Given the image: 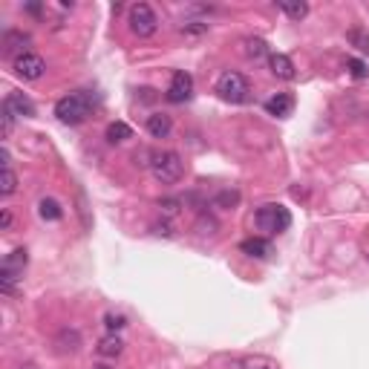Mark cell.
I'll return each mask as SVG.
<instances>
[{"label":"cell","mask_w":369,"mask_h":369,"mask_svg":"<svg viewBox=\"0 0 369 369\" xmlns=\"http://www.w3.org/2000/svg\"><path fill=\"white\" fill-rule=\"evenodd\" d=\"M92 99H90V92H70V95H63V99H58L55 104V119L61 124H81L92 116Z\"/></svg>","instance_id":"1"},{"label":"cell","mask_w":369,"mask_h":369,"mask_svg":"<svg viewBox=\"0 0 369 369\" xmlns=\"http://www.w3.org/2000/svg\"><path fill=\"white\" fill-rule=\"evenodd\" d=\"M150 173H153V179H156V182H162V185H176V182L182 179V173H185V162H182V156H179V153L162 150V153H156V156H153Z\"/></svg>","instance_id":"2"},{"label":"cell","mask_w":369,"mask_h":369,"mask_svg":"<svg viewBox=\"0 0 369 369\" xmlns=\"http://www.w3.org/2000/svg\"><path fill=\"white\" fill-rule=\"evenodd\" d=\"M217 92H219V99H226V101H231V104H243V101H248L251 87H248V78H246L243 72L228 70V72L219 75Z\"/></svg>","instance_id":"3"},{"label":"cell","mask_w":369,"mask_h":369,"mask_svg":"<svg viewBox=\"0 0 369 369\" xmlns=\"http://www.w3.org/2000/svg\"><path fill=\"white\" fill-rule=\"evenodd\" d=\"M254 222H257V228L266 234H280L292 226V214H288L286 205H263L260 211H257Z\"/></svg>","instance_id":"4"},{"label":"cell","mask_w":369,"mask_h":369,"mask_svg":"<svg viewBox=\"0 0 369 369\" xmlns=\"http://www.w3.org/2000/svg\"><path fill=\"white\" fill-rule=\"evenodd\" d=\"M127 23H130V32L136 38H153L159 29V18L148 3H133L127 12Z\"/></svg>","instance_id":"5"},{"label":"cell","mask_w":369,"mask_h":369,"mask_svg":"<svg viewBox=\"0 0 369 369\" xmlns=\"http://www.w3.org/2000/svg\"><path fill=\"white\" fill-rule=\"evenodd\" d=\"M12 70L18 78H23V81H38V78H43V72H46V61L35 52H26V55L12 61Z\"/></svg>","instance_id":"6"},{"label":"cell","mask_w":369,"mask_h":369,"mask_svg":"<svg viewBox=\"0 0 369 369\" xmlns=\"http://www.w3.org/2000/svg\"><path fill=\"white\" fill-rule=\"evenodd\" d=\"M165 95H168L170 104H185V101H190V95H194V75H190V72H182V70L173 72Z\"/></svg>","instance_id":"7"},{"label":"cell","mask_w":369,"mask_h":369,"mask_svg":"<svg viewBox=\"0 0 369 369\" xmlns=\"http://www.w3.org/2000/svg\"><path fill=\"white\" fill-rule=\"evenodd\" d=\"M3 110H6V113H12L14 119H32V116H35V104H32V99H29V95H23V92H18V90L6 92Z\"/></svg>","instance_id":"8"},{"label":"cell","mask_w":369,"mask_h":369,"mask_svg":"<svg viewBox=\"0 0 369 369\" xmlns=\"http://www.w3.org/2000/svg\"><path fill=\"white\" fill-rule=\"evenodd\" d=\"M268 67H271V75L280 78V81H292V78L297 75L292 58L283 55V52H271V55H268Z\"/></svg>","instance_id":"9"},{"label":"cell","mask_w":369,"mask_h":369,"mask_svg":"<svg viewBox=\"0 0 369 369\" xmlns=\"http://www.w3.org/2000/svg\"><path fill=\"white\" fill-rule=\"evenodd\" d=\"M292 110H295V99L288 92H277V95H271V99L266 101V113L275 116V119L292 116Z\"/></svg>","instance_id":"10"},{"label":"cell","mask_w":369,"mask_h":369,"mask_svg":"<svg viewBox=\"0 0 369 369\" xmlns=\"http://www.w3.org/2000/svg\"><path fill=\"white\" fill-rule=\"evenodd\" d=\"M32 41H29V35H23V32H6L3 35V55H14V58H21V55H26Z\"/></svg>","instance_id":"11"},{"label":"cell","mask_w":369,"mask_h":369,"mask_svg":"<svg viewBox=\"0 0 369 369\" xmlns=\"http://www.w3.org/2000/svg\"><path fill=\"white\" fill-rule=\"evenodd\" d=\"M26 263H29V251H26V248H14L12 254H6V260H3V266H0V271L21 277L23 268H26Z\"/></svg>","instance_id":"12"},{"label":"cell","mask_w":369,"mask_h":369,"mask_svg":"<svg viewBox=\"0 0 369 369\" xmlns=\"http://www.w3.org/2000/svg\"><path fill=\"white\" fill-rule=\"evenodd\" d=\"M170 130H173V121H170L168 113H153V116H148V133H150L153 139H168Z\"/></svg>","instance_id":"13"},{"label":"cell","mask_w":369,"mask_h":369,"mask_svg":"<svg viewBox=\"0 0 369 369\" xmlns=\"http://www.w3.org/2000/svg\"><path fill=\"white\" fill-rule=\"evenodd\" d=\"M239 251L248 254V257H257V260H263V257H268L271 246H268V239H263V237H248V239L239 243Z\"/></svg>","instance_id":"14"},{"label":"cell","mask_w":369,"mask_h":369,"mask_svg":"<svg viewBox=\"0 0 369 369\" xmlns=\"http://www.w3.org/2000/svg\"><path fill=\"white\" fill-rule=\"evenodd\" d=\"M55 346H58L61 355H72V352H78V346H81V335L75 329H63L55 338Z\"/></svg>","instance_id":"15"},{"label":"cell","mask_w":369,"mask_h":369,"mask_svg":"<svg viewBox=\"0 0 369 369\" xmlns=\"http://www.w3.org/2000/svg\"><path fill=\"white\" fill-rule=\"evenodd\" d=\"M95 349H99V355H101V358H119L121 352H124V341L119 338V335L110 332L107 338L99 341V346H95Z\"/></svg>","instance_id":"16"},{"label":"cell","mask_w":369,"mask_h":369,"mask_svg":"<svg viewBox=\"0 0 369 369\" xmlns=\"http://www.w3.org/2000/svg\"><path fill=\"white\" fill-rule=\"evenodd\" d=\"M277 9H280L283 14H288L292 21H303V18L309 14V3H303V0H280Z\"/></svg>","instance_id":"17"},{"label":"cell","mask_w":369,"mask_h":369,"mask_svg":"<svg viewBox=\"0 0 369 369\" xmlns=\"http://www.w3.org/2000/svg\"><path fill=\"white\" fill-rule=\"evenodd\" d=\"M38 214H41V219H46V222H58V219L63 217V208H61V202H55V199H50V197H43V199L38 202Z\"/></svg>","instance_id":"18"},{"label":"cell","mask_w":369,"mask_h":369,"mask_svg":"<svg viewBox=\"0 0 369 369\" xmlns=\"http://www.w3.org/2000/svg\"><path fill=\"white\" fill-rule=\"evenodd\" d=\"M133 136V130H130V124H124V121H113L107 127V141L110 144H121V141H127Z\"/></svg>","instance_id":"19"},{"label":"cell","mask_w":369,"mask_h":369,"mask_svg":"<svg viewBox=\"0 0 369 369\" xmlns=\"http://www.w3.org/2000/svg\"><path fill=\"white\" fill-rule=\"evenodd\" d=\"M346 38H349V43H352V46H355V50H358V52L369 55V32H366V29H352V32H349V35H346Z\"/></svg>","instance_id":"20"},{"label":"cell","mask_w":369,"mask_h":369,"mask_svg":"<svg viewBox=\"0 0 369 369\" xmlns=\"http://www.w3.org/2000/svg\"><path fill=\"white\" fill-rule=\"evenodd\" d=\"M246 55L257 61V58H266V55H271V52H268V46H266L263 38H248V41H246Z\"/></svg>","instance_id":"21"},{"label":"cell","mask_w":369,"mask_h":369,"mask_svg":"<svg viewBox=\"0 0 369 369\" xmlns=\"http://www.w3.org/2000/svg\"><path fill=\"white\" fill-rule=\"evenodd\" d=\"M346 70H349V75L355 78V81L369 78V67H366V61H361V58H346Z\"/></svg>","instance_id":"22"},{"label":"cell","mask_w":369,"mask_h":369,"mask_svg":"<svg viewBox=\"0 0 369 369\" xmlns=\"http://www.w3.org/2000/svg\"><path fill=\"white\" fill-rule=\"evenodd\" d=\"M18 190V176H14L12 168H3V179H0V194L3 197H12Z\"/></svg>","instance_id":"23"},{"label":"cell","mask_w":369,"mask_h":369,"mask_svg":"<svg viewBox=\"0 0 369 369\" xmlns=\"http://www.w3.org/2000/svg\"><path fill=\"white\" fill-rule=\"evenodd\" d=\"M179 32H182V35L199 38V35H205V32H208V23H205V21H185V23L179 26Z\"/></svg>","instance_id":"24"},{"label":"cell","mask_w":369,"mask_h":369,"mask_svg":"<svg viewBox=\"0 0 369 369\" xmlns=\"http://www.w3.org/2000/svg\"><path fill=\"white\" fill-rule=\"evenodd\" d=\"M104 326L116 335V332H121V329L127 326V317H124V315H116V312H107V315H104Z\"/></svg>","instance_id":"25"},{"label":"cell","mask_w":369,"mask_h":369,"mask_svg":"<svg viewBox=\"0 0 369 369\" xmlns=\"http://www.w3.org/2000/svg\"><path fill=\"white\" fill-rule=\"evenodd\" d=\"M0 121H3V139L12 136V127H14V116L6 113V110H0Z\"/></svg>","instance_id":"26"},{"label":"cell","mask_w":369,"mask_h":369,"mask_svg":"<svg viewBox=\"0 0 369 369\" xmlns=\"http://www.w3.org/2000/svg\"><path fill=\"white\" fill-rule=\"evenodd\" d=\"M159 208H162L168 217H173L176 211H179V202H176V199H165V202H159Z\"/></svg>","instance_id":"27"},{"label":"cell","mask_w":369,"mask_h":369,"mask_svg":"<svg viewBox=\"0 0 369 369\" xmlns=\"http://www.w3.org/2000/svg\"><path fill=\"white\" fill-rule=\"evenodd\" d=\"M12 228V211L3 208V214H0V231H9Z\"/></svg>","instance_id":"28"},{"label":"cell","mask_w":369,"mask_h":369,"mask_svg":"<svg viewBox=\"0 0 369 369\" xmlns=\"http://www.w3.org/2000/svg\"><path fill=\"white\" fill-rule=\"evenodd\" d=\"M23 9H26L29 14H41V9H43V6H41V3H26Z\"/></svg>","instance_id":"29"},{"label":"cell","mask_w":369,"mask_h":369,"mask_svg":"<svg viewBox=\"0 0 369 369\" xmlns=\"http://www.w3.org/2000/svg\"><path fill=\"white\" fill-rule=\"evenodd\" d=\"M0 159H3V168H12V156H9V150H6V148L0 150Z\"/></svg>","instance_id":"30"},{"label":"cell","mask_w":369,"mask_h":369,"mask_svg":"<svg viewBox=\"0 0 369 369\" xmlns=\"http://www.w3.org/2000/svg\"><path fill=\"white\" fill-rule=\"evenodd\" d=\"M156 234H165V237H170L173 231H170V226H168V222H162V226H156Z\"/></svg>","instance_id":"31"},{"label":"cell","mask_w":369,"mask_h":369,"mask_svg":"<svg viewBox=\"0 0 369 369\" xmlns=\"http://www.w3.org/2000/svg\"><path fill=\"white\" fill-rule=\"evenodd\" d=\"M92 369H110V366H107V363H95Z\"/></svg>","instance_id":"32"}]
</instances>
